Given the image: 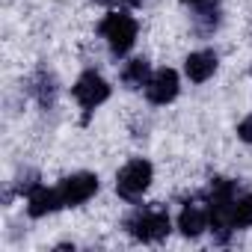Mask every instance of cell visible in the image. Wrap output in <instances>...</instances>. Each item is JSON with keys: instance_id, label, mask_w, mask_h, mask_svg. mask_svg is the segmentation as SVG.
<instances>
[{"instance_id": "obj_1", "label": "cell", "mask_w": 252, "mask_h": 252, "mask_svg": "<svg viewBox=\"0 0 252 252\" xmlns=\"http://www.w3.org/2000/svg\"><path fill=\"white\" fill-rule=\"evenodd\" d=\"M125 228H128V234L134 240L158 243L172 231V222H169V214L163 208H146V211H137L134 217H128Z\"/></svg>"}, {"instance_id": "obj_2", "label": "cell", "mask_w": 252, "mask_h": 252, "mask_svg": "<svg viewBox=\"0 0 252 252\" xmlns=\"http://www.w3.org/2000/svg\"><path fill=\"white\" fill-rule=\"evenodd\" d=\"M98 33L107 39L113 57H125V54L134 48V42H137V21L131 15H125V12H110L101 21Z\"/></svg>"}, {"instance_id": "obj_3", "label": "cell", "mask_w": 252, "mask_h": 252, "mask_svg": "<svg viewBox=\"0 0 252 252\" xmlns=\"http://www.w3.org/2000/svg\"><path fill=\"white\" fill-rule=\"evenodd\" d=\"M71 95L83 107V122H89V116L110 98V83L101 74H95V71H83L77 77V83L71 86Z\"/></svg>"}, {"instance_id": "obj_4", "label": "cell", "mask_w": 252, "mask_h": 252, "mask_svg": "<svg viewBox=\"0 0 252 252\" xmlns=\"http://www.w3.org/2000/svg\"><path fill=\"white\" fill-rule=\"evenodd\" d=\"M152 175H155V169H152L149 160H131V163H125L119 169V175H116V193L122 199H131L134 202V199H140L149 190Z\"/></svg>"}, {"instance_id": "obj_5", "label": "cell", "mask_w": 252, "mask_h": 252, "mask_svg": "<svg viewBox=\"0 0 252 252\" xmlns=\"http://www.w3.org/2000/svg\"><path fill=\"white\" fill-rule=\"evenodd\" d=\"M57 190H60L63 208H77L98 193V175L95 172H74V175L63 178Z\"/></svg>"}, {"instance_id": "obj_6", "label": "cell", "mask_w": 252, "mask_h": 252, "mask_svg": "<svg viewBox=\"0 0 252 252\" xmlns=\"http://www.w3.org/2000/svg\"><path fill=\"white\" fill-rule=\"evenodd\" d=\"M175 95H178V74L172 68H160L149 77L146 98L152 104H169V101H175Z\"/></svg>"}, {"instance_id": "obj_7", "label": "cell", "mask_w": 252, "mask_h": 252, "mask_svg": "<svg viewBox=\"0 0 252 252\" xmlns=\"http://www.w3.org/2000/svg\"><path fill=\"white\" fill-rule=\"evenodd\" d=\"M63 208V199H60V190H48V187H36L30 196H27V214L33 217V220H39V217H48V214H54V211H60Z\"/></svg>"}, {"instance_id": "obj_8", "label": "cell", "mask_w": 252, "mask_h": 252, "mask_svg": "<svg viewBox=\"0 0 252 252\" xmlns=\"http://www.w3.org/2000/svg\"><path fill=\"white\" fill-rule=\"evenodd\" d=\"M178 228L184 237H199L205 228H211V214L202 205H184V211L178 214Z\"/></svg>"}, {"instance_id": "obj_9", "label": "cell", "mask_w": 252, "mask_h": 252, "mask_svg": "<svg viewBox=\"0 0 252 252\" xmlns=\"http://www.w3.org/2000/svg\"><path fill=\"white\" fill-rule=\"evenodd\" d=\"M217 65H220V60H217L214 51H196V54L187 57L184 71H187V77H190L193 83H205V80L217 71Z\"/></svg>"}, {"instance_id": "obj_10", "label": "cell", "mask_w": 252, "mask_h": 252, "mask_svg": "<svg viewBox=\"0 0 252 252\" xmlns=\"http://www.w3.org/2000/svg\"><path fill=\"white\" fill-rule=\"evenodd\" d=\"M220 24V6L211 3V0H202V3H196V12H193V27L199 36H208L214 33Z\"/></svg>"}, {"instance_id": "obj_11", "label": "cell", "mask_w": 252, "mask_h": 252, "mask_svg": "<svg viewBox=\"0 0 252 252\" xmlns=\"http://www.w3.org/2000/svg\"><path fill=\"white\" fill-rule=\"evenodd\" d=\"M149 77H152V65H149V60H143V57L131 60L128 65L122 68V83L128 86V89H140V86H146Z\"/></svg>"}, {"instance_id": "obj_12", "label": "cell", "mask_w": 252, "mask_h": 252, "mask_svg": "<svg viewBox=\"0 0 252 252\" xmlns=\"http://www.w3.org/2000/svg\"><path fill=\"white\" fill-rule=\"evenodd\" d=\"M208 205H222V202H234L237 199V181L231 178H214L211 187L202 193Z\"/></svg>"}, {"instance_id": "obj_13", "label": "cell", "mask_w": 252, "mask_h": 252, "mask_svg": "<svg viewBox=\"0 0 252 252\" xmlns=\"http://www.w3.org/2000/svg\"><path fill=\"white\" fill-rule=\"evenodd\" d=\"M30 89H33L36 101H39L45 110H48V107H54V101H57V77H54V74H48V71H39Z\"/></svg>"}, {"instance_id": "obj_14", "label": "cell", "mask_w": 252, "mask_h": 252, "mask_svg": "<svg viewBox=\"0 0 252 252\" xmlns=\"http://www.w3.org/2000/svg\"><path fill=\"white\" fill-rule=\"evenodd\" d=\"M231 225H234V231L252 225V193L234 202V208H231Z\"/></svg>"}, {"instance_id": "obj_15", "label": "cell", "mask_w": 252, "mask_h": 252, "mask_svg": "<svg viewBox=\"0 0 252 252\" xmlns=\"http://www.w3.org/2000/svg\"><path fill=\"white\" fill-rule=\"evenodd\" d=\"M36 187H39V172H36V169H21L18 178H15V193L30 196Z\"/></svg>"}, {"instance_id": "obj_16", "label": "cell", "mask_w": 252, "mask_h": 252, "mask_svg": "<svg viewBox=\"0 0 252 252\" xmlns=\"http://www.w3.org/2000/svg\"><path fill=\"white\" fill-rule=\"evenodd\" d=\"M237 137H240L243 143H249V146H252V113L237 125Z\"/></svg>"}, {"instance_id": "obj_17", "label": "cell", "mask_w": 252, "mask_h": 252, "mask_svg": "<svg viewBox=\"0 0 252 252\" xmlns=\"http://www.w3.org/2000/svg\"><path fill=\"white\" fill-rule=\"evenodd\" d=\"M95 3H104V6H116L119 3V6H125V0H95Z\"/></svg>"}, {"instance_id": "obj_18", "label": "cell", "mask_w": 252, "mask_h": 252, "mask_svg": "<svg viewBox=\"0 0 252 252\" xmlns=\"http://www.w3.org/2000/svg\"><path fill=\"white\" fill-rule=\"evenodd\" d=\"M184 3H193V6H196V3H202V0H184Z\"/></svg>"}]
</instances>
